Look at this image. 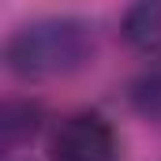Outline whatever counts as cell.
Instances as JSON below:
<instances>
[{"label": "cell", "mask_w": 161, "mask_h": 161, "mask_svg": "<svg viewBox=\"0 0 161 161\" xmlns=\"http://www.w3.org/2000/svg\"><path fill=\"white\" fill-rule=\"evenodd\" d=\"M97 53L94 23L75 15H49L15 26L4 41V64L23 82H53L82 71Z\"/></svg>", "instance_id": "1"}, {"label": "cell", "mask_w": 161, "mask_h": 161, "mask_svg": "<svg viewBox=\"0 0 161 161\" xmlns=\"http://www.w3.org/2000/svg\"><path fill=\"white\" fill-rule=\"evenodd\" d=\"M45 161H120V135L94 109L68 113L49 131Z\"/></svg>", "instance_id": "2"}, {"label": "cell", "mask_w": 161, "mask_h": 161, "mask_svg": "<svg viewBox=\"0 0 161 161\" xmlns=\"http://www.w3.org/2000/svg\"><path fill=\"white\" fill-rule=\"evenodd\" d=\"M45 131V105L34 97H8L0 109V154H19Z\"/></svg>", "instance_id": "3"}, {"label": "cell", "mask_w": 161, "mask_h": 161, "mask_svg": "<svg viewBox=\"0 0 161 161\" xmlns=\"http://www.w3.org/2000/svg\"><path fill=\"white\" fill-rule=\"evenodd\" d=\"M120 34L139 56L161 64V0H135L124 11Z\"/></svg>", "instance_id": "4"}, {"label": "cell", "mask_w": 161, "mask_h": 161, "mask_svg": "<svg viewBox=\"0 0 161 161\" xmlns=\"http://www.w3.org/2000/svg\"><path fill=\"white\" fill-rule=\"evenodd\" d=\"M4 161H30V154H26V150H19V154H4Z\"/></svg>", "instance_id": "5"}]
</instances>
